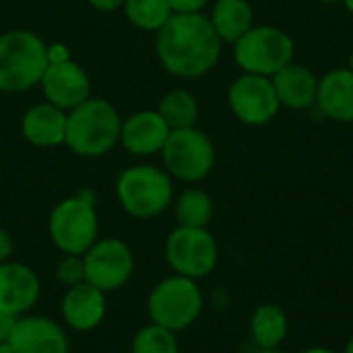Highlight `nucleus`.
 Masks as SVG:
<instances>
[{
    "mask_svg": "<svg viewBox=\"0 0 353 353\" xmlns=\"http://www.w3.org/2000/svg\"><path fill=\"white\" fill-rule=\"evenodd\" d=\"M221 43L203 12H174L157 31L155 52L161 66L174 77L199 79L217 66Z\"/></svg>",
    "mask_w": 353,
    "mask_h": 353,
    "instance_id": "nucleus-1",
    "label": "nucleus"
},
{
    "mask_svg": "<svg viewBox=\"0 0 353 353\" xmlns=\"http://www.w3.org/2000/svg\"><path fill=\"white\" fill-rule=\"evenodd\" d=\"M122 118L114 103L89 97L66 112L64 145L81 157H101L120 143Z\"/></svg>",
    "mask_w": 353,
    "mask_h": 353,
    "instance_id": "nucleus-2",
    "label": "nucleus"
},
{
    "mask_svg": "<svg viewBox=\"0 0 353 353\" xmlns=\"http://www.w3.org/2000/svg\"><path fill=\"white\" fill-rule=\"evenodd\" d=\"M46 41L29 29H10L0 35V91L21 93L39 85L48 66Z\"/></svg>",
    "mask_w": 353,
    "mask_h": 353,
    "instance_id": "nucleus-3",
    "label": "nucleus"
},
{
    "mask_svg": "<svg viewBox=\"0 0 353 353\" xmlns=\"http://www.w3.org/2000/svg\"><path fill=\"white\" fill-rule=\"evenodd\" d=\"M48 232L62 254L83 256L99 240L95 194L91 190H81L74 196L62 199L50 213Z\"/></svg>",
    "mask_w": 353,
    "mask_h": 353,
    "instance_id": "nucleus-4",
    "label": "nucleus"
},
{
    "mask_svg": "<svg viewBox=\"0 0 353 353\" xmlns=\"http://www.w3.org/2000/svg\"><path fill=\"white\" fill-rule=\"evenodd\" d=\"M120 207L134 219L159 217L174 199L172 176L155 165L126 168L116 180Z\"/></svg>",
    "mask_w": 353,
    "mask_h": 353,
    "instance_id": "nucleus-5",
    "label": "nucleus"
},
{
    "mask_svg": "<svg viewBox=\"0 0 353 353\" xmlns=\"http://www.w3.org/2000/svg\"><path fill=\"white\" fill-rule=\"evenodd\" d=\"M147 312L153 325L174 333L188 329L203 312V294L194 279L172 275L161 279L149 294Z\"/></svg>",
    "mask_w": 353,
    "mask_h": 353,
    "instance_id": "nucleus-6",
    "label": "nucleus"
},
{
    "mask_svg": "<svg viewBox=\"0 0 353 353\" xmlns=\"http://www.w3.org/2000/svg\"><path fill=\"white\" fill-rule=\"evenodd\" d=\"M234 58L244 72L273 77L294 62V41L277 27L259 25L234 43Z\"/></svg>",
    "mask_w": 353,
    "mask_h": 353,
    "instance_id": "nucleus-7",
    "label": "nucleus"
},
{
    "mask_svg": "<svg viewBox=\"0 0 353 353\" xmlns=\"http://www.w3.org/2000/svg\"><path fill=\"white\" fill-rule=\"evenodd\" d=\"M161 159L170 176L184 182H199L207 178L215 165V147L196 126L180 128L170 132L161 149Z\"/></svg>",
    "mask_w": 353,
    "mask_h": 353,
    "instance_id": "nucleus-8",
    "label": "nucleus"
},
{
    "mask_svg": "<svg viewBox=\"0 0 353 353\" xmlns=\"http://www.w3.org/2000/svg\"><path fill=\"white\" fill-rule=\"evenodd\" d=\"M165 261L176 275L207 277L217 265V242L207 228L178 225L165 240Z\"/></svg>",
    "mask_w": 353,
    "mask_h": 353,
    "instance_id": "nucleus-9",
    "label": "nucleus"
},
{
    "mask_svg": "<svg viewBox=\"0 0 353 353\" xmlns=\"http://www.w3.org/2000/svg\"><path fill=\"white\" fill-rule=\"evenodd\" d=\"M85 281L103 294L124 288L134 273V254L120 238H99L85 254Z\"/></svg>",
    "mask_w": 353,
    "mask_h": 353,
    "instance_id": "nucleus-10",
    "label": "nucleus"
},
{
    "mask_svg": "<svg viewBox=\"0 0 353 353\" xmlns=\"http://www.w3.org/2000/svg\"><path fill=\"white\" fill-rule=\"evenodd\" d=\"M228 101L234 116L248 126H263L271 122L281 108L271 77L250 72L240 74L230 85Z\"/></svg>",
    "mask_w": 353,
    "mask_h": 353,
    "instance_id": "nucleus-11",
    "label": "nucleus"
},
{
    "mask_svg": "<svg viewBox=\"0 0 353 353\" xmlns=\"http://www.w3.org/2000/svg\"><path fill=\"white\" fill-rule=\"evenodd\" d=\"M39 87L46 101L64 112H70L91 97V81L87 72L70 58L48 62Z\"/></svg>",
    "mask_w": 353,
    "mask_h": 353,
    "instance_id": "nucleus-12",
    "label": "nucleus"
},
{
    "mask_svg": "<svg viewBox=\"0 0 353 353\" xmlns=\"http://www.w3.org/2000/svg\"><path fill=\"white\" fill-rule=\"evenodd\" d=\"M10 347L14 353H68L70 341L64 327L48 316L25 314L12 325Z\"/></svg>",
    "mask_w": 353,
    "mask_h": 353,
    "instance_id": "nucleus-13",
    "label": "nucleus"
},
{
    "mask_svg": "<svg viewBox=\"0 0 353 353\" xmlns=\"http://www.w3.org/2000/svg\"><path fill=\"white\" fill-rule=\"evenodd\" d=\"M41 294V281L37 273L17 261L0 265V312L14 319L29 314Z\"/></svg>",
    "mask_w": 353,
    "mask_h": 353,
    "instance_id": "nucleus-14",
    "label": "nucleus"
},
{
    "mask_svg": "<svg viewBox=\"0 0 353 353\" xmlns=\"http://www.w3.org/2000/svg\"><path fill=\"white\" fill-rule=\"evenodd\" d=\"M170 132V126L157 110H141L122 120L120 145L132 155L147 157L161 153Z\"/></svg>",
    "mask_w": 353,
    "mask_h": 353,
    "instance_id": "nucleus-15",
    "label": "nucleus"
},
{
    "mask_svg": "<svg viewBox=\"0 0 353 353\" xmlns=\"http://www.w3.org/2000/svg\"><path fill=\"white\" fill-rule=\"evenodd\" d=\"M105 308V294L95 285L83 281L66 290L60 304V314L68 329L89 333L103 323Z\"/></svg>",
    "mask_w": 353,
    "mask_h": 353,
    "instance_id": "nucleus-16",
    "label": "nucleus"
},
{
    "mask_svg": "<svg viewBox=\"0 0 353 353\" xmlns=\"http://www.w3.org/2000/svg\"><path fill=\"white\" fill-rule=\"evenodd\" d=\"M21 132L27 143L41 149L64 145L66 134V112L43 101L29 108L21 120Z\"/></svg>",
    "mask_w": 353,
    "mask_h": 353,
    "instance_id": "nucleus-17",
    "label": "nucleus"
},
{
    "mask_svg": "<svg viewBox=\"0 0 353 353\" xmlns=\"http://www.w3.org/2000/svg\"><path fill=\"white\" fill-rule=\"evenodd\" d=\"M271 81L281 105L292 110H306L316 103L319 79L310 68L290 62L288 66L277 70Z\"/></svg>",
    "mask_w": 353,
    "mask_h": 353,
    "instance_id": "nucleus-18",
    "label": "nucleus"
},
{
    "mask_svg": "<svg viewBox=\"0 0 353 353\" xmlns=\"http://www.w3.org/2000/svg\"><path fill=\"white\" fill-rule=\"evenodd\" d=\"M316 105L337 122H353V72L337 68L319 79Z\"/></svg>",
    "mask_w": 353,
    "mask_h": 353,
    "instance_id": "nucleus-19",
    "label": "nucleus"
},
{
    "mask_svg": "<svg viewBox=\"0 0 353 353\" xmlns=\"http://www.w3.org/2000/svg\"><path fill=\"white\" fill-rule=\"evenodd\" d=\"M209 21L219 39L232 46L254 27L252 6L248 0H217Z\"/></svg>",
    "mask_w": 353,
    "mask_h": 353,
    "instance_id": "nucleus-20",
    "label": "nucleus"
},
{
    "mask_svg": "<svg viewBox=\"0 0 353 353\" xmlns=\"http://www.w3.org/2000/svg\"><path fill=\"white\" fill-rule=\"evenodd\" d=\"M159 116L165 120L170 130H180V128H192L196 126L201 108L196 97L186 91V89H174L165 93L157 105Z\"/></svg>",
    "mask_w": 353,
    "mask_h": 353,
    "instance_id": "nucleus-21",
    "label": "nucleus"
},
{
    "mask_svg": "<svg viewBox=\"0 0 353 353\" xmlns=\"http://www.w3.org/2000/svg\"><path fill=\"white\" fill-rule=\"evenodd\" d=\"M252 339L261 345V350H275L288 335V316L275 304L261 306L250 321Z\"/></svg>",
    "mask_w": 353,
    "mask_h": 353,
    "instance_id": "nucleus-22",
    "label": "nucleus"
},
{
    "mask_svg": "<svg viewBox=\"0 0 353 353\" xmlns=\"http://www.w3.org/2000/svg\"><path fill=\"white\" fill-rule=\"evenodd\" d=\"M124 14L141 31L157 33L174 14L168 0H124Z\"/></svg>",
    "mask_w": 353,
    "mask_h": 353,
    "instance_id": "nucleus-23",
    "label": "nucleus"
},
{
    "mask_svg": "<svg viewBox=\"0 0 353 353\" xmlns=\"http://www.w3.org/2000/svg\"><path fill=\"white\" fill-rule=\"evenodd\" d=\"M176 219L186 228H207L213 217V201L205 190L188 188L184 190L174 207Z\"/></svg>",
    "mask_w": 353,
    "mask_h": 353,
    "instance_id": "nucleus-24",
    "label": "nucleus"
},
{
    "mask_svg": "<svg viewBox=\"0 0 353 353\" xmlns=\"http://www.w3.org/2000/svg\"><path fill=\"white\" fill-rule=\"evenodd\" d=\"M178 339L176 333L170 329H163L159 325H145L137 331L132 339L130 353H178Z\"/></svg>",
    "mask_w": 353,
    "mask_h": 353,
    "instance_id": "nucleus-25",
    "label": "nucleus"
},
{
    "mask_svg": "<svg viewBox=\"0 0 353 353\" xmlns=\"http://www.w3.org/2000/svg\"><path fill=\"white\" fill-rule=\"evenodd\" d=\"M56 279L68 290L85 281V263L83 256L64 254L60 263L56 265Z\"/></svg>",
    "mask_w": 353,
    "mask_h": 353,
    "instance_id": "nucleus-26",
    "label": "nucleus"
},
{
    "mask_svg": "<svg viewBox=\"0 0 353 353\" xmlns=\"http://www.w3.org/2000/svg\"><path fill=\"white\" fill-rule=\"evenodd\" d=\"M174 12H201L209 0H168Z\"/></svg>",
    "mask_w": 353,
    "mask_h": 353,
    "instance_id": "nucleus-27",
    "label": "nucleus"
},
{
    "mask_svg": "<svg viewBox=\"0 0 353 353\" xmlns=\"http://www.w3.org/2000/svg\"><path fill=\"white\" fill-rule=\"evenodd\" d=\"M12 252H14L12 236H10L4 228H0V265L6 263V261H10Z\"/></svg>",
    "mask_w": 353,
    "mask_h": 353,
    "instance_id": "nucleus-28",
    "label": "nucleus"
},
{
    "mask_svg": "<svg viewBox=\"0 0 353 353\" xmlns=\"http://www.w3.org/2000/svg\"><path fill=\"white\" fill-rule=\"evenodd\" d=\"M95 10H101V12H112V10H118L122 8L124 0H87Z\"/></svg>",
    "mask_w": 353,
    "mask_h": 353,
    "instance_id": "nucleus-29",
    "label": "nucleus"
},
{
    "mask_svg": "<svg viewBox=\"0 0 353 353\" xmlns=\"http://www.w3.org/2000/svg\"><path fill=\"white\" fill-rule=\"evenodd\" d=\"M14 316H10V314H4V312H0V343H4V341H8V337H10V331H12V325H14Z\"/></svg>",
    "mask_w": 353,
    "mask_h": 353,
    "instance_id": "nucleus-30",
    "label": "nucleus"
},
{
    "mask_svg": "<svg viewBox=\"0 0 353 353\" xmlns=\"http://www.w3.org/2000/svg\"><path fill=\"white\" fill-rule=\"evenodd\" d=\"M0 353H14V350L10 347L8 341H4V343H0Z\"/></svg>",
    "mask_w": 353,
    "mask_h": 353,
    "instance_id": "nucleus-31",
    "label": "nucleus"
},
{
    "mask_svg": "<svg viewBox=\"0 0 353 353\" xmlns=\"http://www.w3.org/2000/svg\"><path fill=\"white\" fill-rule=\"evenodd\" d=\"M302 353H335V352H331V350H323V347H314V350H308V352H302Z\"/></svg>",
    "mask_w": 353,
    "mask_h": 353,
    "instance_id": "nucleus-32",
    "label": "nucleus"
},
{
    "mask_svg": "<svg viewBox=\"0 0 353 353\" xmlns=\"http://www.w3.org/2000/svg\"><path fill=\"white\" fill-rule=\"evenodd\" d=\"M343 4H345V8L353 14V0H343Z\"/></svg>",
    "mask_w": 353,
    "mask_h": 353,
    "instance_id": "nucleus-33",
    "label": "nucleus"
},
{
    "mask_svg": "<svg viewBox=\"0 0 353 353\" xmlns=\"http://www.w3.org/2000/svg\"><path fill=\"white\" fill-rule=\"evenodd\" d=\"M345 353H353V339L347 343V350H345Z\"/></svg>",
    "mask_w": 353,
    "mask_h": 353,
    "instance_id": "nucleus-34",
    "label": "nucleus"
},
{
    "mask_svg": "<svg viewBox=\"0 0 353 353\" xmlns=\"http://www.w3.org/2000/svg\"><path fill=\"white\" fill-rule=\"evenodd\" d=\"M347 68H350V70H352V72H353V52H352V54H350V66H347Z\"/></svg>",
    "mask_w": 353,
    "mask_h": 353,
    "instance_id": "nucleus-35",
    "label": "nucleus"
},
{
    "mask_svg": "<svg viewBox=\"0 0 353 353\" xmlns=\"http://www.w3.org/2000/svg\"><path fill=\"white\" fill-rule=\"evenodd\" d=\"M259 353H281V352H277V350H261Z\"/></svg>",
    "mask_w": 353,
    "mask_h": 353,
    "instance_id": "nucleus-36",
    "label": "nucleus"
}]
</instances>
